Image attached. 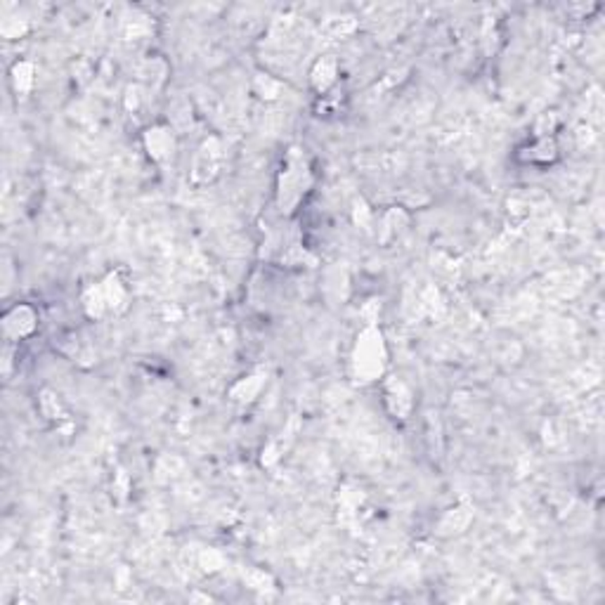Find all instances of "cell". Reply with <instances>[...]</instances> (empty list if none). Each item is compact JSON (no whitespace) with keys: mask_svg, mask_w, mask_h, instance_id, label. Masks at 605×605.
<instances>
[{"mask_svg":"<svg viewBox=\"0 0 605 605\" xmlns=\"http://www.w3.org/2000/svg\"><path fill=\"white\" fill-rule=\"evenodd\" d=\"M383 360H386V347H383V336L376 329H367L362 333V339L357 340L355 347L353 364L357 376L374 381L383 372Z\"/></svg>","mask_w":605,"mask_h":605,"instance_id":"6da1fadb","label":"cell"},{"mask_svg":"<svg viewBox=\"0 0 605 605\" xmlns=\"http://www.w3.org/2000/svg\"><path fill=\"white\" fill-rule=\"evenodd\" d=\"M36 327V315L31 307H14L12 313L7 315L5 317V331L10 333V336H14V339H20V336H27V333L34 331Z\"/></svg>","mask_w":605,"mask_h":605,"instance_id":"7a4b0ae2","label":"cell"}]
</instances>
